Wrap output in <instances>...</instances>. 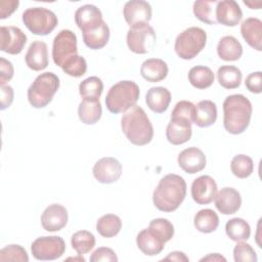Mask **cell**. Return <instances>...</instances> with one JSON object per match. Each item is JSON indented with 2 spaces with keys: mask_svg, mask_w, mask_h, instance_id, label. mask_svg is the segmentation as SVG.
Returning a JSON list of instances; mask_svg holds the SVG:
<instances>
[{
  "mask_svg": "<svg viewBox=\"0 0 262 262\" xmlns=\"http://www.w3.org/2000/svg\"><path fill=\"white\" fill-rule=\"evenodd\" d=\"M13 96L14 92L11 86L9 85H4L1 86V110H5L9 107L13 101Z\"/></svg>",
  "mask_w": 262,
  "mask_h": 262,
  "instance_id": "obj_48",
  "label": "cell"
},
{
  "mask_svg": "<svg viewBox=\"0 0 262 262\" xmlns=\"http://www.w3.org/2000/svg\"><path fill=\"white\" fill-rule=\"evenodd\" d=\"M216 21L226 26L235 27L243 17V12L234 0H222L218 1L215 9Z\"/></svg>",
  "mask_w": 262,
  "mask_h": 262,
  "instance_id": "obj_17",
  "label": "cell"
},
{
  "mask_svg": "<svg viewBox=\"0 0 262 262\" xmlns=\"http://www.w3.org/2000/svg\"><path fill=\"white\" fill-rule=\"evenodd\" d=\"M14 70L12 63L5 59L4 57L0 58V85L4 86L5 83L10 81L13 77Z\"/></svg>",
  "mask_w": 262,
  "mask_h": 262,
  "instance_id": "obj_46",
  "label": "cell"
},
{
  "mask_svg": "<svg viewBox=\"0 0 262 262\" xmlns=\"http://www.w3.org/2000/svg\"><path fill=\"white\" fill-rule=\"evenodd\" d=\"M138 249L147 256L159 255L165 247V242L149 228L142 229L136 236Z\"/></svg>",
  "mask_w": 262,
  "mask_h": 262,
  "instance_id": "obj_22",
  "label": "cell"
},
{
  "mask_svg": "<svg viewBox=\"0 0 262 262\" xmlns=\"http://www.w3.org/2000/svg\"><path fill=\"white\" fill-rule=\"evenodd\" d=\"M179 167L188 174L201 172L206 167V156L198 147L191 146L183 149L177 158Z\"/></svg>",
  "mask_w": 262,
  "mask_h": 262,
  "instance_id": "obj_18",
  "label": "cell"
},
{
  "mask_svg": "<svg viewBox=\"0 0 262 262\" xmlns=\"http://www.w3.org/2000/svg\"><path fill=\"white\" fill-rule=\"evenodd\" d=\"M64 251V241L56 235L38 237L31 245L33 257L41 261L58 259L63 255Z\"/></svg>",
  "mask_w": 262,
  "mask_h": 262,
  "instance_id": "obj_9",
  "label": "cell"
},
{
  "mask_svg": "<svg viewBox=\"0 0 262 262\" xmlns=\"http://www.w3.org/2000/svg\"><path fill=\"white\" fill-rule=\"evenodd\" d=\"M67 209L59 204L49 205L41 215L42 227L49 232L61 230L68 223Z\"/></svg>",
  "mask_w": 262,
  "mask_h": 262,
  "instance_id": "obj_15",
  "label": "cell"
},
{
  "mask_svg": "<svg viewBox=\"0 0 262 262\" xmlns=\"http://www.w3.org/2000/svg\"><path fill=\"white\" fill-rule=\"evenodd\" d=\"M233 259L235 262H257V254L255 250L247 243L237 242L233 249Z\"/></svg>",
  "mask_w": 262,
  "mask_h": 262,
  "instance_id": "obj_42",
  "label": "cell"
},
{
  "mask_svg": "<svg viewBox=\"0 0 262 262\" xmlns=\"http://www.w3.org/2000/svg\"><path fill=\"white\" fill-rule=\"evenodd\" d=\"M194 227L203 233H210L217 229L219 225V217L215 211L211 209L200 210L193 219Z\"/></svg>",
  "mask_w": 262,
  "mask_h": 262,
  "instance_id": "obj_31",
  "label": "cell"
},
{
  "mask_svg": "<svg viewBox=\"0 0 262 262\" xmlns=\"http://www.w3.org/2000/svg\"><path fill=\"white\" fill-rule=\"evenodd\" d=\"M18 0H2L0 1V18L5 19L9 17L18 7Z\"/></svg>",
  "mask_w": 262,
  "mask_h": 262,
  "instance_id": "obj_47",
  "label": "cell"
},
{
  "mask_svg": "<svg viewBox=\"0 0 262 262\" xmlns=\"http://www.w3.org/2000/svg\"><path fill=\"white\" fill-rule=\"evenodd\" d=\"M169 69L167 63L161 58H148L140 67V75L144 80L156 83L164 80L168 75Z\"/></svg>",
  "mask_w": 262,
  "mask_h": 262,
  "instance_id": "obj_24",
  "label": "cell"
},
{
  "mask_svg": "<svg viewBox=\"0 0 262 262\" xmlns=\"http://www.w3.org/2000/svg\"><path fill=\"white\" fill-rule=\"evenodd\" d=\"M94 178L103 184H111L121 177L122 165L113 157H104L98 160L92 169Z\"/></svg>",
  "mask_w": 262,
  "mask_h": 262,
  "instance_id": "obj_12",
  "label": "cell"
},
{
  "mask_svg": "<svg viewBox=\"0 0 262 262\" xmlns=\"http://www.w3.org/2000/svg\"><path fill=\"white\" fill-rule=\"evenodd\" d=\"M242 72L234 66H222L217 71L219 84L225 89H235L242 83Z\"/></svg>",
  "mask_w": 262,
  "mask_h": 262,
  "instance_id": "obj_32",
  "label": "cell"
},
{
  "mask_svg": "<svg viewBox=\"0 0 262 262\" xmlns=\"http://www.w3.org/2000/svg\"><path fill=\"white\" fill-rule=\"evenodd\" d=\"M225 232L227 236L234 242L247 241L251 235V227L246 220L232 218L226 222Z\"/></svg>",
  "mask_w": 262,
  "mask_h": 262,
  "instance_id": "obj_34",
  "label": "cell"
},
{
  "mask_svg": "<svg viewBox=\"0 0 262 262\" xmlns=\"http://www.w3.org/2000/svg\"><path fill=\"white\" fill-rule=\"evenodd\" d=\"M102 21V13L95 5L85 4L75 12V23L82 33L96 29Z\"/></svg>",
  "mask_w": 262,
  "mask_h": 262,
  "instance_id": "obj_16",
  "label": "cell"
},
{
  "mask_svg": "<svg viewBox=\"0 0 262 262\" xmlns=\"http://www.w3.org/2000/svg\"><path fill=\"white\" fill-rule=\"evenodd\" d=\"M91 262H99V261H108V262H117L118 257L114 250L106 247H100L96 249L90 256Z\"/></svg>",
  "mask_w": 262,
  "mask_h": 262,
  "instance_id": "obj_44",
  "label": "cell"
},
{
  "mask_svg": "<svg viewBox=\"0 0 262 262\" xmlns=\"http://www.w3.org/2000/svg\"><path fill=\"white\" fill-rule=\"evenodd\" d=\"M201 261H226V259L218 253L209 254L208 256L201 259Z\"/></svg>",
  "mask_w": 262,
  "mask_h": 262,
  "instance_id": "obj_50",
  "label": "cell"
},
{
  "mask_svg": "<svg viewBox=\"0 0 262 262\" xmlns=\"http://www.w3.org/2000/svg\"><path fill=\"white\" fill-rule=\"evenodd\" d=\"M244 3H245V5L249 6L251 9H259V8H260V6H261V4H262V2H261V1H257L256 3L249 2V1H244Z\"/></svg>",
  "mask_w": 262,
  "mask_h": 262,
  "instance_id": "obj_51",
  "label": "cell"
},
{
  "mask_svg": "<svg viewBox=\"0 0 262 262\" xmlns=\"http://www.w3.org/2000/svg\"><path fill=\"white\" fill-rule=\"evenodd\" d=\"M241 34L252 48L262 50V21L259 18H246L241 25Z\"/></svg>",
  "mask_w": 262,
  "mask_h": 262,
  "instance_id": "obj_23",
  "label": "cell"
},
{
  "mask_svg": "<svg viewBox=\"0 0 262 262\" xmlns=\"http://www.w3.org/2000/svg\"><path fill=\"white\" fill-rule=\"evenodd\" d=\"M61 69L67 75H69L71 77L79 78V77H82L86 73L87 62L83 56H80L77 54V55L71 57L70 59H68L62 64Z\"/></svg>",
  "mask_w": 262,
  "mask_h": 262,
  "instance_id": "obj_40",
  "label": "cell"
},
{
  "mask_svg": "<svg viewBox=\"0 0 262 262\" xmlns=\"http://www.w3.org/2000/svg\"><path fill=\"white\" fill-rule=\"evenodd\" d=\"M145 102L154 113L163 114L167 111L171 102V93L165 87H151L147 90Z\"/></svg>",
  "mask_w": 262,
  "mask_h": 262,
  "instance_id": "obj_26",
  "label": "cell"
},
{
  "mask_svg": "<svg viewBox=\"0 0 262 262\" xmlns=\"http://www.w3.org/2000/svg\"><path fill=\"white\" fill-rule=\"evenodd\" d=\"M206 42V32L199 27H190L176 37L174 49L180 58L192 59L205 48Z\"/></svg>",
  "mask_w": 262,
  "mask_h": 262,
  "instance_id": "obj_6",
  "label": "cell"
},
{
  "mask_svg": "<svg viewBox=\"0 0 262 262\" xmlns=\"http://www.w3.org/2000/svg\"><path fill=\"white\" fill-rule=\"evenodd\" d=\"M217 193V184L209 175H202L191 184V196L199 205H208L213 202Z\"/></svg>",
  "mask_w": 262,
  "mask_h": 262,
  "instance_id": "obj_14",
  "label": "cell"
},
{
  "mask_svg": "<svg viewBox=\"0 0 262 262\" xmlns=\"http://www.w3.org/2000/svg\"><path fill=\"white\" fill-rule=\"evenodd\" d=\"M59 88V78L51 72L40 74L28 89V100L35 108L48 105Z\"/></svg>",
  "mask_w": 262,
  "mask_h": 262,
  "instance_id": "obj_5",
  "label": "cell"
},
{
  "mask_svg": "<svg viewBox=\"0 0 262 262\" xmlns=\"http://www.w3.org/2000/svg\"><path fill=\"white\" fill-rule=\"evenodd\" d=\"M110 39V28L103 20L99 27L94 30L83 33L84 44L93 50L103 48Z\"/></svg>",
  "mask_w": 262,
  "mask_h": 262,
  "instance_id": "obj_28",
  "label": "cell"
},
{
  "mask_svg": "<svg viewBox=\"0 0 262 262\" xmlns=\"http://www.w3.org/2000/svg\"><path fill=\"white\" fill-rule=\"evenodd\" d=\"M245 85L247 89L255 94H259L262 91V73L261 72H254L247 76Z\"/></svg>",
  "mask_w": 262,
  "mask_h": 262,
  "instance_id": "obj_45",
  "label": "cell"
},
{
  "mask_svg": "<svg viewBox=\"0 0 262 262\" xmlns=\"http://www.w3.org/2000/svg\"><path fill=\"white\" fill-rule=\"evenodd\" d=\"M23 23L34 35L46 36L56 28L58 19L55 13L47 8L31 7L24 11Z\"/></svg>",
  "mask_w": 262,
  "mask_h": 262,
  "instance_id": "obj_7",
  "label": "cell"
},
{
  "mask_svg": "<svg viewBox=\"0 0 262 262\" xmlns=\"http://www.w3.org/2000/svg\"><path fill=\"white\" fill-rule=\"evenodd\" d=\"M122 228V221L119 216L115 214H105L101 216L96 222L97 232L106 238L117 235Z\"/></svg>",
  "mask_w": 262,
  "mask_h": 262,
  "instance_id": "obj_33",
  "label": "cell"
},
{
  "mask_svg": "<svg viewBox=\"0 0 262 262\" xmlns=\"http://www.w3.org/2000/svg\"><path fill=\"white\" fill-rule=\"evenodd\" d=\"M139 95L140 89L135 82L120 81L110 88L105 96V105L113 114L125 113L136 104Z\"/></svg>",
  "mask_w": 262,
  "mask_h": 262,
  "instance_id": "obj_4",
  "label": "cell"
},
{
  "mask_svg": "<svg viewBox=\"0 0 262 262\" xmlns=\"http://www.w3.org/2000/svg\"><path fill=\"white\" fill-rule=\"evenodd\" d=\"M191 135L192 129L190 121L179 118H171L166 129V137L170 143L174 145L183 144L190 139Z\"/></svg>",
  "mask_w": 262,
  "mask_h": 262,
  "instance_id": "obj_20",
  "label": "cell"
},
{
  "mask_svg": "<svg viewBox=\"0 0 262 262\" xmlns=\"http://www.w3.org/2000/svg\"><path fill=\"white\" fill-rule=\"evenodd\" d=\"M103 90L100 78L92 76L83 80L79 85V93L84 100H98Z\"/></svg>",
  "mask_w": 262,
  "mask_h": 262,
  "instance_id": "obj_35",
  "label": "cell"
},
{
  "mask_svg": "<svg viewBox=\"0 0 262 262\" xmlns=\"http://www.w3.org/2000/svg\"><path fill=\"white\" fill-rule=\"evenodd\" d=\"M102 114L101 103L98 100H82L78 107V116L82 123L93 125L97 123Z\"/></svg>",
  "mask_w": 262,
  "mask_h": 262,
  "instance_id": "obj_29",
  "label": "cell"
},
{
  "mask_svg": "<svg viewBox=\"0 0 262 262\" xmlns=\"http://www.w3.org/2000/svg\"><path fill=\"white\" fill-rule=\"evenodd\" d=\"M148 228L158 234L165 243L169 242L174 235L173 224L165 218H156L149 222Z\"/></svg>",
  "mask_w": 262,
  "mask_h": 262,
  "instance_id": "obj_39",
  "label": "cell"
},
{
  "mask_svg": "<svg viewBox=\"0 0 262 262\" xmlns=\"http://www.w3.org/2000/svg\"><path fill=\"white\" fill-rule=\"evenodd\" d=\"M0 261H19L28 262L27 251L19 245H8L0 251Z\"/></svg>",
  "mask_w": 262,
  "mask_h": 262,
  "instance_id": "obj_41",
  "label": "cell"
},
{
  "mask_svg": "<svg viewBox=\"0 0 262 262\" xmlns=\"http://www.w3.org/2000/svg\"><path fill=\"white\" fill-rule=\"evenodd\" d=\"M216 0L211 1H205V0H199L193 3V14L194 16L200 19L201 21L208 24V25H215L217 24L216 17H215V9L217 5Z\"/></svg>",
  "mask_w": 262,
  "mask_h": 262,
  "instance_id": "obj_36",
  "label": "cell"
},
{
  "mask_svg": "<svg viewBox=\"0 0 262 262\" xmlns=\"http://www.w3.org/2000/svg\"><path fill=\"white\" fill-rule=\"evenodd\" d=\"M78 54L77 37L71 30H61L54 38L52 44V58L56 66L62 64Z\"/></svg>",
  "mask_w": 262,
  "mask_h": 262,
  "instance_id": "obj_10",
  "label": "cell"
},
{
  "mask_svg": "<svg viewBox=\"0 0 262 262\" xmlns=\"http://www.w3.org/2000/svg\"><path fill=\"white\" fill-rule=\"evenodd\" d=\"M217 54L222 60L235 61L243 55V46L233 36H224L218 42Z\"/></svg>",
  "mask_w": 262,
  "mask_h": 262,
  "instance_id": "obj_27",
  "label": "cell"
},
{
  "mask_svg": "<svg viewBox=\"0 0 262 262\" xmlns=\"http://www.w3.org/2000/svg\"><path fill=\"white\" fill-rule=\"evenodd\" d=\"M27 43V35L17 27H1V50L8 54H19Z\"/></svg>",
  "mask_w": 262,
  "mask_h": 262,
  "instance_id": "obj_13",
  "label": "cell"
},
{
  "mask_svg": "<svg viewBox=\"0 0 262 262\" xmlns=\"http://www.w3.org/2000/svg\"><path fill=\"white\" fill-rule=\"evenodd\" d=\"M68 260H80V261H85V259L83 257H79V258H69Z\"/></svg>",
  "mask_w": 262,
  "mask_h": 262,
  "instance_id": "obj_52",
  "label": "cell"
},
{
  "mask_svg": "<svg viewBox=\"0 0 262 262\" xmlns=\"http://www.w3.org/2000/svg\"><path fill=\"white\" fill-rule=\"evenodd\" d=\"M230 170L234 176L241 179L249 177L254 171L253 160L246 155L234 156L230 163Z\"/></svg>",
  "mask_w": 262,
  "mask_h": 262,
  "instance_id": "obj_38",
  "label": "cell"
},
{
  "mask_svg": "<svg viewBox=\"0 0 262 262\" xmlns=\"http://www.w3.org/2000/svg\"><path fill=\"white\" fill-rule=\"evenodd\" d=\"M26 64L33 71H42L48 66V48L43 41H34L25 56Z\"/></svg>",
  "mask_w": 262,
  "mask_h": 262,
  "instance_id": "obj_21",
  "label": "cell"
},
{
  "mask_svg": "<svg viewBox=\"0 0 262 262\" xmlns=\"http://www.w3.org/2000/svg\"><path fill=\"white\" fill-rule=\"evenodd\" d=\"M151 6L143 0H131L125 3L123 15L126 23L132 27L148 24L151 19Z\"/></svg>",
  "mask_w": 262,
  "mask_h": 262,
  "instance_id": "obj_11",
  "label": "cell"
},
{
  "mask_svg": "<svg viewBox=\"0 0 262 262\" xmlns=\"http://www.w3.org/2000/svg\"><path fill=\"white\" fill-rule=\"evenodd\" d=\"M215 207L224 215L236 213L242 205L241 193L232 187H223L215 195Z\"/></svg>",
  "mask_w": 262,
  "mask_h": 262,
  "instance_id": "obj_19",
  "label": "cell"
},
{
  "mask_svg": "<svg viewBox=\"0 0 262 262\" xmlns=\"http://www.w3.org/2000/svg\"><path fill=\"white\" fill-rule=\"evenodd\" d=\"M186 195V182L177 174H167L159 181L152 193L155 207L166 213L179 208Z\"/></svg>",
  "mask_w": 262,
  "mask_h": 262,
  "instance_id": "obj_1",
  "label": "cell"
},
{
  "mask_svg": "<svg viewBox=\"0 0 262 262\" xmlns=\"http://www.w3.org/2000/svg\"><path fill=\"white\" fill-rule=\"evenodd\" d=\"M194 115V104L188 100H181L174 106L171 118H179L190 121L192 123V118Z\"/></svg>",
  "mask_w": 262,
  "mask_h": 262,
  "instance_id": "obj_43",
  "label": "cell"
},
{
  "mask_svg": "<svg viewBox=\"0 0 262 262\" xmlns=\"http://www.w3.org/2000/svg\"><path fill=\"white\" fill-rule=\"evenodd\" d=\"M252 103L243 94H232L223 101V125L230 134H241L248 128L252 117Z\"/></svg>",
  "mask_w": 262,
  "mask_h": 262,
  "instance_id": "obj_2",
  "label": "cell"
},
{
  "mask_svg": "<svg viewBox=\"0 0 262 262\" xmlns=\"http://www.w3.org/2000/svg\"><path fill=\"white\" fill-rule=\"evenodd\" d=\"M128 48L136 54H145L150 52L155 45L157 36L155 30L148 25H139L132 27L127 32Z\"/></svg>",
  "mask_w": 262,
  "mask_h": 262,
  "instance_id": "obj_8",
  "label": "cell"
},
{
  "mask_svg": "<svg viewBox=\"0 0 262 262\" xmlns=\"http://www.w3.org/2000/svg\"><path fill=\"white\" fill-rule=\"evenodd\" d=\"M163 260H170V261H184L187 262L189 261L188 257L183 253V252H179V251H175V252H171L167 257H165Z\"/></svg>",
  "mask_w": 262,
  "mask_h": 262,
  "instance_id": "obj_49",
  "label": "cell"
},
{
  "mask_svg": "<svg viewBox=\"0 0 262 262\" xmlns=\"http://www.w3.org/2000/svg\"><path fill=\"white\" fill-rule=\"evenodd\" d=\"M213 71L205 66H196L189 70L188 81L196 89L209 88L214 83Z\"/></svg>",
  "mask_w": 262,
  "mask_h": 262,
  "instance_id": "obj_30",
  "label": "cell"
},
{
  "mask_svg": "<svg viewBox=\"0 0 262 262\" xmlns=\"http://www.w3.org/2000/svg\"><path fill=\"white\" fill-rule=\"evenodd\" d=\"M72 248L79 256L87 254L95 246V237L93 233L88 230H79L72 235Z\"/></svg>",
  "mask_w": 262,
  "mask_h": 262,
  "instance_id": "obj_37",
  "label": "cell"
},
{
  "mask_svg": "<svg viewBox=\"0 0 262 262\" xmlns=\"http://www.w3.org/2000/svg\"><path fill=\"white\" fill-rule=\"evenodd\" d=\"M121 128L127 139L134 145H146L154 137V127L146 113L136 104L122 116Z\"/></svg>",
  "mask_w": 262,
  "mask_h": 262,
  "instance_id": "obj_3",
  "label": "cell"
},
{
  "mask_svg": "<svg viewBox=\"0 0 262 262\" xmlns=\"http://www.w3.org/2000/svg\"><path fill=\"white\" fill-rule=\"evenodd\" d=\"M217 120V106L212 100H201L194 105L192 123L201 128L212 126Z\"/></svg>",
  "mask_w": 262,
  "mask_h": 262,
  "instance_id": "obj_25",
  "label": "cell"
}]
</instances>
